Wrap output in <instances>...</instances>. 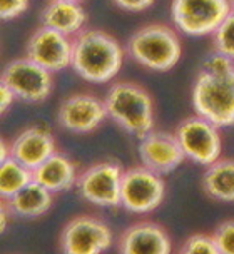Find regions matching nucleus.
Here are the masks:
<instances>
[{
  "mask_svg": "<svg viewBox=\"0 0 234 254\" xmlns=\"http://www.w3.org/2000/svg\"><path fill=\"white\" fill-rule=\"evenodd\" d=\"M30 5V0H0V17L2 20H15L24 15Z\"/></svg>",
  "mask_w": 234,
  "mask_h": 254,
  "instance_id": "obj_24",
  "label": "nucleus"
},
{
  "mask_svg": "<svg viewBox=\"0 0 234 254\" xmlns=\"http://www.w3.org/2000/svg\"><path fill=\"white\" fill-rule=\"evenodd\" d=\"M213 238L221 254H234V219L224 221L214 229Z\"/></svg>",
  "mask_w": 234,
  "mask_h": 254,
  "instance_id": "obj_23",
  "label": "nucleus"
},
{
  "mask_svg": "<svg viewBox=\"0 0 234 254\" xmlns=\"http://www.w3.org/2000/svg\"><path fill=\"white\" fill-rule=\"evenodd\" d=\"M34 181V171L20 164L17 159L8 157L0 162V196L10 199Z\"/></svg>",
  "mask_w": 234,
  "mask_h": 254,
  "instance_id": "obj_20",
  "label": "nucleus"
},
{
  "mask_svg": "<svg viewBox=\"0 0 234 254\" xmlns=\"http://www.w3.org/2000/svg\"><path fill=\"white\" fill-rule=\"evenodd\" d=\"M8 157H12V144H8L5 139L0 140V162L7 161Z\"/></svg>",
  "mask_w": 234,
  "mask_h": 254,
  "instance_id": "obj_28",
  "label": "nucleus"
},
{
  "mask_svg": "<svg viewBox=\"0 0 234 254\" xmlns=\"http://www.w3.org/2000/svg\"><path fill=\"white\" fill-rule=\"evenodd\" d=\"M72 54L74 39L44 25L35 29L25 44V56L52 74L69 69L72 65Z\"/></svg>",
  "mask_w": 234,
  "mask_h": 254,
  "instance_id": "obj_12",
  "label": "nucleus"
},
{
  "mask_svg": "<svg viewBox=\"0 0 234 254\" xmlns=\"http://www.w3.org/2000/svg\"><path fill=\"white\" fill-rule=\"evenodd\" d=\"M156 0H112V3L120 8L124 12H130V13H139L144 12L147 8H151L154 5Z\"/></svg>",
  "mask_w": 234,
  "mask_h": 254,
  "instance_id": "obj_25",
  "label": "nucleus"
},
{
  "mask_svg": "<svg viewBox=\"0 0 234 254\" xmlns=\"http://www.w3.org/2000/svg\"><path fill=\"white\" fill-rule=\"evenodd\" d=\"M122 166L116 161H101L89 166L79 174L77 192L80 197L94 206L116 207L122 206L120 189H122Z\"/></svg>",
  "mask_w": 234,
  "mask_h": 254,
  "instance_id": "obj_7",
  "label": "nucleus"
},
{
  "mask_svg": "<svg viewBox=\"0 0 234 254\" xmlns=\"http://www.w3.org/2000/svg\"><path fill=\"white\" fill-rule=\"evenodd\" d=\"M0 216H2V222H0V233H5L7 229V219L10 216V209H8L7 202L2 199V204H0Z\"/></svg>",
  "mask_w": 234,
  "mask_h": 254,
  "instance_id": "obj_27",
  "label": "nucleus"
},
{
  "mask_svg": "<svg viewBox=\"0 0 234 254\" xmlns=\"http://www.w3.org/2000/svg\"><path fill=\"white\" fill-rule=\"evenodd\" d=\"M85 24L87 12L84 10L82 3L77 2L51 0L40 13V25L65 34L72 39L85 30Z\"/></svg>",
  "mask_w": 234,
  "mask_h": 254,
  "instance_id": "obj_16",
  "label": "nucleus"
},
{
  "mask_svg": "<svg viewBox=\"0 0 234 254\" xmlns=\"http://www.w3.org/2000/svg\"><path fill=\"white\" fill-rule=\"evenodd\" d=\"M171 249L168 231L154 221L129 226L119 239V254H171Z\"/></svg>",
  "mask_w": 234,
  "mask_h": 254,
  "instance_id": "obj_14",
  "label": "nucleus"
},
{
  "mask_svg": "<svg viewBox=\"0 0 234 254\" xmlns=\"http://www.w3.org/2000/svg\"><path fill=\"white\" fill-rule=\"evenodd\" d=\"M77 164L64 152H54L34 171V181L47 188L51 192L69 190L77 184Z\"/></svg>",
  "mask_w": 234,
  "mask_h": 254,
  "instance_id": "obj_17",
  "label": "nucleus"
},
{
  "mask_svg": "<svg viewBox=\"0 0 234 254\" xmlns=\"http://www.w3.org/2000/svg\"><path fill=\"white\" fill-rule=\"evenodd\" d=\"M64 2H77V3H82L84 0H64Z\"/></svg>",
  "mask_w": 234,
  "mask_h": 254,
  "instance_id": "obj_29",
  "label": "nucleus"
},
{
  "mask_svg": "<svg viewBox=\"0 0 234 254\" xmlns=\"http://www.w3.org/2000/svg\"><path fill=\"white\" fill-rule=\"evenodd\" d=\"M47 188L39 184L37 181H32L29 186H25L20 192L10 199H3L7 202L10 214L19 217H39L52 207L54 197Z\"/></svg>",
  "mask_w": 234,
  "mask_h": 254,
  "instance_id": "obj_18",
  "label": "nucleus"
},
{
  "mask_svg": "<svg viewBox=\"0 0 234 254\" xmlns=\"http://www.w3.org/2000/svg\"><path fill=\"white\" fill-rule=\"evenodd\" d=\"M2 82L13 90L17 99L29 104L47 101L54 89L52 72L27 56L15 57L5 64L2 70Z\"/></svg>",
  "mask_w": 234,
  "mask_h": 254,
  "instance_id": "obj_6",
  "label": "nucleus"
},
{
  "mask_svg": "<svg viewBox=\"0 0 234 254\" xmlns=\"http://www.w3.org/2000/svg\"><path fill=\"white\" fill-rule=\"evenodd\" d=\"M229 2H231V8L234 10V0H229Z\"/></svg>",
  "mask_w": 234,
  "mask_h": 254,
  "instance_id": "obj_30",
  "label": "nucleus"
},
{
  "mask_svg": "<svg viewBox=\"0 0 234 254\" xmlns=\"http://www.w3.org/2000/svg\"><path fill=\"white\" fill-rule=\"evenodd\" d=\"M107 117L127 134L142 139L154 130V101L142 85L120 80L114 82L104 95Z\"/></svg>",
  "mask_w": 234,
  "mask_h": 254,
  "instance_id": "obj_3",
  "label": "nucleus"
},
{
  "mask_svg": "<svg viewBox=\"0 0 234 254\" xmlns=\"http://www.w3.org/2000/svg\"><path fill=\"white\" fill-rule=\"evenodd\" d=\"M112 243V233L102 219L77 216L64 226L60 233L62 254H102Z\"/></svg>",
  "mask_w": 234,
  "mask_h": 254,
  "instance_id": "obj_10",
  "label": "nucleus"
},
{
  "mask_svg": "<svg viewBox=\"0 0 234 254\" xmlns=\"http://www.w3.org/2000/svg\"><path fill=\"white\" fill-rule=\"evenodd\" d=\"M137 152L142 166L157 174H169L187 159L177 135L164 130H151L144 135Z\"/></svg>",
  "mask_w": 234,
  "mask_h": 254,
  "instance_id": "obj_13",
  "label": "nucleus"
},
{
  "mask_svg": "<svg viewBox=\"0 0 234 254\" xmlns=\"http://www.w3.org/2000/svg\"><path fill=\"white\" fill-rule=\"evenodd\" d=\"M166 194V184L161 174L146 166H132L124 171L120 202L125 211L146 214L161 206Z\"/></svg>",
  "mask_w": 234,
  "mask_h": 254,
  "instance_id": "obj_8",
  "label": "nucleus"
},
{
  "mask_svg": "<svg viewBox=\"0 0 234 254\" xmlns=\"http://www.w3.org/2000/svg\"><path fill=\"white\" fill-rule=\"evenodd\" d=\"M202 189L211 199L234 202V159H218L202 174Z\"/></svg>",
  "mask_w": 234,
  "mask_h": 254,
  "instance_id": "obj_19",
  "label": "nucleus"
},
{
  "mask_svg": "<svg viewBox=\"0 0 234 254\" xmlns=\"http://www.w3.org/2000/svg\"><path fill=\"white\" fill-rule=\"evenodd\" d=\"M124 49L114 35L101 29H85L74 37L70 69L91 84L114 80L124 65Z\"/></svg>",
  "mask_w": 234,
  "mask_h": 254,
  "instance_id": "obj_2",
  "label": "nucleus"
},
{
  "mask_svg": "<svg viewBox=\"0 0 234 254\" xmlns=\"http://www.w3.org/2000/svg\"><path fill=\"white\" fill-rule=\"evenodd\" d=\"M54 152H57L56 139L51 130L42 126L27 127L12 140V157L32 171L46 162Z\"/></svg>",
  "mask_w": 234,
  "mask_h": 254,
  "instance_id": "obj_15",
  "label": "nucleus"
},
{
  "mask_svg": "<svg viewBox=\"0 0 234 254\" xmlns=\"http://www.w3.org/2000/svg\"><path fill=\"white\" fill-rule=\"evenodd\" d=\"M192 107L218 127L234 126V61L216 51L206 56L192 85Z\"/></svg>",
  "mask_w": 234,
  "mask_h": 254,
  "instance_id": "obj_1",
  "label": "nucleus"
},
{
  "mask_svg": "<svg viewBox=\"0 0 234 254\" xmlns=\"http://www.w3.org/2000/svg\"><path fill=\"white\" fill-rule=\"evenodd\" d=\"M107 117L104 99L91 92L67 95L58 106L57 122L67 132L91 134Z\"/></svg>",
  "mask_w": 234,
  "mask_h": 254,
  "instance_id": "obj_11",
  "label": "nucleus"
},
{
  "mask_svg": "<svg viewBox=\"0 0 234 254\" xmlns=\"http://www.w3.org/2000/svg\"><path fill=\"white\" fill-rule=\"evenodd\" d=\"M229 0H173L171 19L176 29L191 37L213 35L231 12Z\"/></svg>",
  "mask_w": 234,
  "mask_h": 254,
  "instance_id": "obj_5",
  "label": "nucleus"
},
{
  "mask_svg": "<svg viewBox=\"0 0 234 254\" xmlns=\"http://www.w3.org/2000/svg\"><path fill=\"white\" fill-rule=\"evenodd\" d=\"M179 254H221L216 241L209 234H192L184 241Z\"/></svg>",
  "mask_w": 234,
  "mask_h": 254,
  "instance_id": "obj_22",
  "label": "nucleus"
},
{
  "mask_svg": "<svg viewBox=\"0 0 234 254\" xmlns=\"http://www.w3.org/2000/svg\"><path fill=\"white\" fill-rule=\"evenodd\" d=\"M211 42H213V51L234 61V10L229 12L221 25L214 30V34L211 35Z\"/></svg>",
  "mask_w": 234,
  "mask_h": 254,
  "instance_id": "obj_21",
  "label": "nucleus"
},
{
  "mask_svg": "<svg viewBox=\"0 0 234 254\" xmlns=\"http://www.w3.org/2000/svg\"><path fill=\"white\" fill-rule=\"evenodd\" d=\"M127 52L146 69L169 72L182 57V40L168 24H147L129 37Z\"/></svg>",
  "mask_w": 234,
  "mask_h": 254,
  "instance_id": "obj_4",
  "label": "nucleus"
},
{
  "mask_svg": "<svg viewBox=\"0 0 234 254\" xmlns=\"http://www.w3.org/2000/svg\"><path fill=\"white\" fill-rule=\"evenodd\" d=\"M17 99V95L13 94V90L5 84H0V112L5 114V112L10 109V106L13 104V101Z\"/></svg>",
  "mask_w": 234,
  "mask_h": 254,
  "instance_id": "obj_26",
  "label": "nucleus"
},
{
  "mask_svg": "<svg viewBox=\"0 0 234 254\" xmlns=\"http://www.w3.org/2000/svg\"><path fill=\"white\" fill-rule=\"evenodd\" d=\"M186 157L201 166H211L221 156L223 139L219 127L201 116H189L176 129Z\"/></svg>",
  "mask_w": 234,
  "mask_h": 254,
  "instance_id": "obj_9",
  "label": "nucleus"
}]
</instances>
